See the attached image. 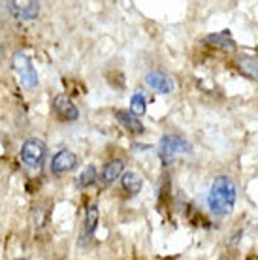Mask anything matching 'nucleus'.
Returning a JSON list of instances; mask_svg holds the SVG:
<instances>
[{"instance_id": "nucleus-1", "label": "nucleus", "mask_w": 258, "mask_h": 260, "mask_svg": "<svg viewBox=\"0 0 258 260\" xmlns=\"http://www.w3.org/2000/svg\"><path fill=\"white\" fill-rule=\"evenodd\" d=\"M207 204H209V209L219 217L230 215L236 206V183L230 177L219 176L211 185Z\"/></svg>"}, {"instance_id": "nucleus-2", "label": "nucleus", "mask_w": 258, "mask_h": 260, "mask_svg": "<svg viewBox=\"0 0 258 260\" xmlns=\"http://www.w3.org/2000/svg\"><path fill=\"white\" fill-rule=\"evenodd\" d=\"M175 153H187V155H190L192 153V145L187 140H183L181 136H175V134L162 138L160 147H158V156H160L162 166H170V164L174 162Z\"/></svg>"}, {"instance_id": "nucleus-3", "label": "nucleus", "mask_w": 258, "mask_h": 260, "mask_svg": "<svg viewBox=\"0 0 258 260\" xmlns=\"http://www.w3.org/2000/svg\"><path fill=\"white\" fill-rule=\"evenodd\" d=\"M13 70L19 76L21 83L25 89H36L38 87V74L33 66V60L23 51H17L13 55Z\"/></svg>"}, {"instance_id": "nucleus-4", "label": "nucleus", "mask_w": 258, "mask_h": 260, "mask_svg": "<svg viewBox=\"0 0 258 260\" xmlns=\"http://www.w3.org/2000/svg\"><path fill=\"white\" fill-rule=\"evenodd\" d=\"M45 143L40 138H28L21 147V158L28 168H40L45 160Z\"/></svg>"}, {"instance_id": "nucleus-5", "label": "nucleus", "mask_w": 258, "mask_h": 260, "mask_svg": "<svg viewBox=\"0 0 258 260\" xmlns=\"http://www.w3.org/2000/svg\"><path fill=\"white\" fill-rule=\"evenodd\" d=\"M53 111L57 113V117L60 121H66V123L78 121L79 117V110L76 108V104L64 94H57L53 98Z\"/></svg>"}, {"instance_id": "nucleus-6", "label": "nucleus", "mask_w": 258, "mask_h": 260, "mask_svg": "<svg viewBox=\"0 0 258 260\" xmlns=\"http://www.w3.org/2000/svg\"><path fill=\"white\" fill-rule=\"evenodd\" d=\"M8 12L19 21H33L40 12V2H6Z\"/></svg>"}, {"instance_id": "nucleus-7", "label": "nucleus", "mask_w": 258, "mask_h": 260, "mask_svg": "<svg viewBox=\"0 0 258 260\" xmlns=\"http://www.w3.org/2000/svg\"><path fill=\"white\" fill-rule=\"evenodd\" d=\"M145 83L149 89L160 92V94H170L174 91V79L164 72H149L145 76Z\"/></svg>"}, {"instance_id": "nucleus-8", "label": "nucleus", "mask_w": 258, "mask_h": 260, "mask_svg": "<svg viewBox=\"0 0 258 260\" xmlns=\"http://www.w3.org/2000/svg\"><path fill=\"white\" fill-rule=\"evenodd\" d=\"M76 166H78V156L68 149L58 151L57 155L51 158V172L53 174H64V172L74 170Z\"/></svg>"}, {"instance_id": "nucleus-9", "label": "nucleus", "mask_w": 258, "mask_h": 260, "mask_svg": "<svg viewBox=\"0 0 258 260\" xmlns=\"http://www.w3.org/2000/svg\"><path fill=\"white\" fill-rule=\"evenodd\" d=\"M117 121L121 123L124 130H128L132 134H142L143 132V124L140 121V117H136L132 111H126V110H119L115 113Z\"/></svg>"}, {"instance_id": "nucleus-10", "label": "nucleus", "mask_w": 258, "mask_h": 260, "mask_svg": "<svg viewBox=\"0 0 258 260\" xmlns=\"http://www.w3.org/2000/svg\"><path fill=\"white\" fill-rule=\"evenodd\" d=\"M206 42L211 46L219 47L222 51H236V42L232 40V34L224 30V32H215L206 36Z\"/></svg>"}, {"instance_id": "nucleus-11", "label": "nucleus", "mask_w": 258, "mask_h": 260, "mask_svg": "<svg viewBox=\"0 0 258 260\" xmlns=\"http://www.w3.org/2000/svg\"><path fill=\"white\" fill-rule=\"evenodd\" d=\"M123 172H124V162L121 158H113V160H110V162L104 166V172H102L104 181L113 183L115 179L123 177Z\"/></svg>"}, {"instance_id": "nucleus-12", "label": "nucleus", "mask_w": 258, "mask_h": 260, "mask_svg": "<svg viewBox=\"0 0 258 260\" xmlns=\"http://www.w3.org/2000/svg\"><path fill=\"white\" fill-rule=\"evenodd\" d=\"M143 187V179L136 172H124L123 174V189L130 194H138Z\"/></svg>"}, {"instance_id": "nucleus-13", "label": "nucleus", "mask_w": 258, "mask_h": 260, "mask_svg": "<svg viewBox=\"0 0 258 260\" xmlns=\"http://www.w3.org/2000/svg\"><path fill=\"white\" fill-rule=\"evenodd\" d=\"M98 208L96 206H90L89 209H87V215H85V224H83V234L85 236H92L94 234V230H96L98 226Z\"/></svg>"}, {"instance_id": "nucleus-14", "label": "nucleus", "mask_w": 258, "mask_h": 260, "mask_svg": "<svg viewBox=\"0 0 258 260\" xmlns=\"http://www.w3.org/2000/svg\"><path fill=\"white\" fill-rule=\"evenodd\" d=\"M238 64L241 68V72L247 74L249 78L258 79V57H245V59L239 60Z\"/></svg>"}, {"instance_id": "nucleus-15", "label": "nucleus", "mask_w": 258, "mask_h": 260, "mask_svg": "<svg viewBox=\"0 0 258 260\" xmlns=\"http://www.w3.org/2000/svg\"><path fill=\"white\" fill-rule=\"evenodd\" d=\"M147 110V104H145V98H143L142 92H134L132 98H130V111L134 113L136 117H142Z\"/></svg>"}, {"instance_id": "nucleus-16", "label": "nucleus", "mask_w": 258, "mask_h": 260, "mask_svg": "<svg viewBox=\"0 0 258 260\" xmlns=\"http://www.w3.org/2000/svg\"><path fill=\"white\" fill-rule=\"evenodd\" d=\"M96 181V168H94V164H89V166H85V170L79 174V187H90L92 183Z\"/></svg>"}, {"instance_id": "nucleus-17", "label": "nucleus", "mask_w": 258, "mask_h": 260, "mask_svg": "<svg viewBox=\"0 0 258 260\" xmlns=\"http://www.w3.org/2000/svg\"><path fill=\"white\" fill-rule=\"evenodd\" d=\"M249 260H258V258H256V256H251V258H249Z\"/></svg>"}, {"instance_id": "nucleus-18", "label": "nucleus", "mask_w": 258, "mask_h": 260, "mask_svg": "<svg viewBox=\"0 0 258 260\" xmlns=\"http://www.w3.org/2000/svg\"><path fill=\"white\" fill-rule=\"evenodd\" d=\"M15 260H25V258H15Z\"/></svg>"}]
</instances>
